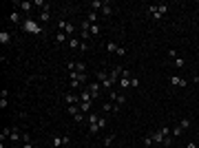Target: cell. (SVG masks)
Here are the masks:
<instances>
[{
	"mask_svg": "<svg viewBox=\"0 0 199 148\" xmlns=\"http://www.w3.org/2000/svg\"><path fill=\"white\" fill-rule=\"evenodd\" d=\"M22 29H24V31H29V33H35V35H38V33H42V27L38 24L35 20H24V22H22Z\"/></svg>",
	"mask_w": 199,
	"mask_h": 148,
	"instance_id": "cell-1",
	"label": "cell"
},
{
	"mask_svg": "<svg viewBox=\"0 0 199 148\" xmlns=\"http://www.w3.org/2000/svg\"><path fill=\"white\" fill-rule=\"evenodd\" d=\"M87 91H89V93L93 95V99H95V97H100V91H102V84H100V82L95 80V82H91V84L87 86Z\"/></svg>",
	"mask_w": 199,
	"mask_h": 148,
	"instance_id": "cell-2",
	"label": "cell"
},
{
	"mask_svg": "<svg viewBox=\"0 0 199 148\" xmlns=\"http://www.w3.org/2000/svg\"><path fill=\"white\" fill-rule=\"evenodd\" d=\"M58 27H60V29H62L66 35H73V33H75V27H73L71 22H66V20H60V22H58Z\"/></svg>",
	"mask_w": 199,
	"mask_h": 148,
	"instance_id": "cell-3",
	"label": "cell"
},
{
	"mask_svg": "<svg viewBox=\"0 0 199 148\" xmlns=\"http://www.w3.org/2000/svg\"><path fill=\"white\" fill-rule=\"evenodd\" d=\"M69 142H71V139H69V135H64V137L55 135V137H53V146H55V148H60V146H69Z\"/></svg>",
	"mask_w": 199,
	"mask_h": 148,
	"instance_id": "cell-4",
	"label": "cell"
},
{
	"mask_svg": "<svg viewBox=\"0 0 199 148\" xmlns=\"http://www.w3.org/2000/svg\"><path fill=\"white\" fill-rule=\"evenodd\" d=\"M64 102H66V104H69V106H78V104H80V95L66 93V95H64Z\"/></svg>",
	"mask_w": 199,
	"mask_h": 148,
	"instance_id": "cell-5",
	"label": "cell"
},
{
	"mask_svg": "<svg viewBox=\"0 0 199 148\" xmlns=\"http://www.w3.org/2000/svg\"><path fill=\"white\" fill-rule=\"evenodd\" d=\"M170 84H173V86H188V82L184 80V78H177V75H170Z\"/></svg>",
	"mask_w": 199,
	"mask_h": 148,
	"instance_id": "cell-6",
	"label": "cell"
},
{
	"mask_svg": "<svg viewBox=\"0 0 199 148\" xmlns=\"http://www.w3.org/2000/svg\"><path fill=\"white\" fill-rule=\"evenodd\" d=\"M190 124H193V119H190V117H184L182 122H179V128H182V131H188V128H190Z\"/></svg>",
	"mask_w": 199,
	"mask_h": 148,
	"instance_id": "cell-7",
	"label": "cell"
},
{
	"mask_svg": "<svg viewBox=\"0 0 199 148\" xmlns=\"http://www.w3.org/2000/svg\"><path fill=\"white\" fill-rule=\"evenodd\" d=\"M91 106H93V102H80V104H78V108L82 110V113H89Z\"/></svg>",
	"mask_w": 199,
	"mask_h": 148,
	"instance_id": "cell-8",
	"label": "cell"
},
{
	"mask_svg": "<svg viewBox=\"0 0 199 148\" xmlns=\"http://www.w3.org/2000/svg\"><path fill=\"white\" fill-rule=\"evenodd\" d=\"M40 20H42V22H49V20H51V9H44V11L40 13Z\"/></svg>",
	"mask_w": 199,
	"mask_h": 148,
	"instance_id": "cell-9",
	"label": "cell"
},
{
	"mask_svg": "<svg viewBox=\"0 0 199 148\" xmlns=\"http://www.w3.org/2000/svg\"><path fill=\"white\" fill-rule=\"evenodd\" d=\"M91 35H93V38H98V35L102 33V29H100V24H91V31H89Z\"/></svg>",
	"mask_w": 199,
	"mask_h": 148,
	"instance_id": "cell-10",
	"label": "cell"
},
{
	"mask_svg": "<svg viewBox=\"0 0 199 148\" xmlns=\"http://www.w3.org/2000/svg\"><path fill=\"white\" fill-rule=\"evenodd\" d=\"M100 131H102L100 124H89V133H91V135H98Z\"/></svg>",
	"mask_w": 199,
	"mask_h": 148,
	"instance_id": "cell-11",
	"label": "cell"
},
{
	"mask_svg": "<svg viewBox=\"0 0 199 148\" xmlns=\"http://www.w3.org/2000/svg\"><path fill=\"white\" fill-rule=\"evenodd\" d=\"M80 44H82V40H78V38H71L69 40V47L71 49H80Z\"/></svg>",
	"mask_w": 199,
	"mask_h": 148,
	"instance_id": "cell-12",
	"label": "cell"
},
{
	"mask_svg": "<svg viewBox=\"0 0 199 148\" xmlns=\"http://www.w3.org/2000/svg\"><path fill=\"white\" fill-rule=\"evenodd\" d=\"M117 49H120V47H117L115 42H106V51H109V53H117Z\"/></svg>",
	"mask_w": 199,
	"mask_h": 148,
	"instance_id": "cell-13",
	"label": "cell"
},
{
	"mask_svg": "<svg viewBox=\"0 0 199 148\" xmlns=\"http://www.w3.org/2000/svg\"><path fill=\"white\" fill-rule=\"evenodd\" d=\"M104 5H106V2H102V0H93V2H91V7H93V11H98V9H102Z\"/></svg>",
	"mask_w": 199,
	"mask_h": 148,
	"instance_id": "cell-14",
	"label": "cell"
},
{
	"mask_svg": "<svg viewBox=\"0 0 199 148\" xmlns=\"http://www.w3.org/2000/svg\"><path fill=\"white\" fill-rule=\"evenodd\" d=\"M9 40H11V35H9L7 31H0V42H2V44H7Z\"/></svg>",
	"mask_w": 199,
	"mask_h": 148,
	"instance_id": "cell-15",
	"label": "cell"
},
{
	"mask_svg": "<svg viewBox=\"0 0 199 148\" xmlns=\"http://www.w3.org/2000/svg\"><path fill=\"white\" fill-rule=\"evenodd\" d=\"M9 20H11V22H20V13H18V11H11V13H9Z\"/></svg>",
	"mask_w": 199,
	"mask_h": 148,
	"instance_id": "cell-16",
	"label": "cell"
},
{
	"mask_svg": "<svg viewBox=\"0 0 199 148\" xmlns=\"http://www.w3.org/2000/svg\"><path fill=\"white\" fill-rule=\"evenodd\" d=\"M102 13H104V16H111V13H113V7H111V5L106 2V5L102 7Z\"/></svg>",
	"mask_w": 199,
	"mask_h": 148,
	"instance_id": "cell-17",
	"label": "cell"
},
{
	"mask_svg": "<svg viewBox=\"0 0 199 148\" xmlns=\"http://www.w3.org/2000/svg\"><path fill=\"white\" fill-rule=\"evenodd\" d=\"M113 139H115V135H113V133H111V135H106V137H104V146H111V144H113Z\"/></svg>",
	"mask_w": 199,
	"mask_h": 148,
	"instance_id": "cell-18",
	"label": "cell"
},
{
	"mask_svg": "<svg viewBox=\"0 0 199 148\" xmlns=\"http://www.w3.org/2000/svg\"><path fill=\"white\" fill-rule=\"evenodd\" d=\"M9 137H11L13 142H18V139H20V133H18V128H11V135H9Z\"/></svg>",
	"mask_w": 199,
	"mask_h": 148,
	"instance_id": "cell-19",
	"label": "cell"
},
{
	"mask_svg": "<svg viewBox=\"0 0 199 148\" xmlns=\"http://www.w3.org/2000/svg\"><path fill=\"white\" fill-rule=\"evenodd\" d=\"M162 144H164V146H173V133H170V135H166Z\"/></svg>",
	"mask_w": 199,
	"mask_h": 148,
	"instance_id": "cell-20",
	"label": "cell"
},
{
	"mask_svg": "<svg viewBox=\"0 0 199 148\" xmlns=\"http://www.w3.org/2000/svg\"><path fill=\"white\" fill-rule=\"evenodd\" d=\"M84 69H87L84 62H75V71H78V73H84Z\"/></svg>",
	"mask_w": 199,
	"mask_h": 148,
	"instance_id": "cell-21",
	"label": "cell"
},
{
	"mask_svg": "<svg viewBox=\"0 0 199 148\" xmlns=\"http://www.w3.org/2000/svg\"><path fill=\"white\" fill-rule=\"evenodd\" d=\"M7 95H9L7 91H2V99H0V108H5V106H7Z\"/></svg>",
	"mask_w": 199,
	"mask_h": 148,
	"instance_id": "cell-22",
	"label": "cell"
},
{
	"mask_svg": "<svg viewBox=\"0 0 199 148\" xmlns=\"http://www.w3.org/2000/svg\"><path fill=\"white\" fill-rule=\"evenodd\" d=\"M102 110H106V113L111 110V113H113V104H111V102H104V104H102Z\"/></svg>",
	"mask_w": 199,
	"mask_h": 148,
	"instance_id": "cell-23",
	"label": "cell"
},
{
	"mask_svg": "<svg viewBox=\"0 0 199 148\" xmlns=\"http://www.w3.org/2000/svg\"><path fill=\"white\" fill-rule=\"evenodd\" d=\"M55 40H58V42H64V40H66V33H64V31H60L58 35H55Z\"/></svg>",
	"mask_w": 199,
	"mask_h": 148,
	"instance_id": "cell-24",
	"label": "cell"
},
{
	"mask_svg": "<svg viewBox=\"0 0 199 148\" xmlns=\"http://www.w3.org/2000/svg\"><path fill=\"white\" fill-rule=\"evenodd\" d=\"M168 58H173V60H177L179 55H177V51H175V49H170V51H168Z\"/></svg>",
	"mask_w": 199,
	"mask_h": 148,
	"instance_id": "cell-25",
	"label": "cell"
},
{
	"mask_svg": "<svg viewBox=\"0 0 199 148\" xmlns=\"http://www.w3.org/2000/svg\"><path fill=\"white\" fill-rule=\"evenodd\" d=\"M20 9H22V11H29V9H31V2H22Z\"/></svg>",
	"mask_w": 199,
	"mask_h": 148,
	"instance_id": "cell-26",
	"label": "cell"
},
{
	"mask_svg": "<svg viewBox=\"0 0 199 148\" xmlns=\"http://www.w3.org/2000/svg\"><path fill=\"white\" fill-rule=\"evenodd\" d=\"M131 86L137 88V86H139V80H137V78H131Z\"/></svg>",
	"mask_w": 199,
	"mask_h": 148,
	"instance_id": "cell-27",
	"label": "cell"
},
{
	"mask_svg": "<svg viewBox=\"0 0 199 148\" xmlns=\"http://www.w3.org/2000/svg\"><path fill=\"white\" fill-rule=\"evenodd\" d=\"M117 55H120V58H124V55H126V49L120 47V49H117Z\"/></svg>",
	"mask_w": 199,
	"mask_h": 148,
	"instance_id": "cell-28",
	"label": "cell"
},
{
	"mask_svg": "<svg viewBox=\"0 0 199 148\" xmlns=\"http://www.w3.org/2000/svg\"><path fill=\"white\" fill-rule=\"evenodd\" d=\"M175 67L182 69V67H184V60H182V58H177V60H175Z\"/></svg>",
	"mask_w": 199,
	"mask_h": 148,
	"instance_id": "cell-29",
	"label": "cell"
},
{
	"mask_svg": "<svg viewBox=\"0 0 199 148\" xmlns=\"http://www.w3.org/2000/svg\"><path fill=\"white\" fill-rule=\"evenodd\" d=\"M144 144L146 146H153V137H144Z\"/></svg>",
	"mask_w": 199,
	"mask_h": 148,
	"instance_id": "cell-30",
	"label": "cell"
},
{
	"mask_svg": "<svg viewBox=\"0 0 199 148\" xmlns=\"http://www.w3.org/2000/svg\"><path fill=\"white\" fill-rule=\"evenodd\" d=\"M73 117H75V122H82V119H84V115H82V113H75Z\"/></svg>",
	"mask_w": 199,
	"mask_h": 148,
	"instance_id": "cell-31",
	"label": "cell"
},
{
	"mask_svg": "<svg viewBox=\"0 0 199 148\" xmlns=\"http://www.w3.org/2000/svg\"><path fill=\"white\" fill-rule=\"evenodd\" d=\"M22 148H33V144H31V142H24V144H22Z\"/></svg>",
	"mask_w": 199,
	"mask_h": 148,
	"instance_id": "cell-32",
	"label": "cell"
},
{
	"mask_svg": "<svg viewBox=\"0 0 199 148\" xmlns=\"http://www.w3.org/2000/svg\"><path fill=\"white\" fill-rule=\"evenodd\" d=\"M186 148H197V144H195V142H190V144H188Z\"/></svg>",
	"mask_w": 199,
	"mask_h": 148,
	"instance_id": "cell-33",
	"label": "cell"
},
{
	"mask_svg": "<svg viewBox=\"0 0 199 148\" xmlns=\"http://www.w3.org/2000/svg\"><path fill=\"white\" fill-rule=\"evenodd\" d=\"M60 148H64V146H60Z\"/></svg>",
	"mask_w": 199,
	"mask_h": 148,
	"instance_id": "cell-34",
	"label": "cell"
}]
</instances>
